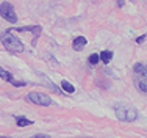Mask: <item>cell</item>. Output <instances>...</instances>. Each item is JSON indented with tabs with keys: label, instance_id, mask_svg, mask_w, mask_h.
I'll return each instance as SVG.
<instances>
[{
	"label": "cell",
	"instance_id": "6da1fadb",
	"mask_svg": "<svg viewBox=\"0 0 147 138\" xmlns=\"http://www.w3.org/2000/svg\"><path fill=\"white\" fill-rule=\"evenodd\" d=\"M0 41H2L3 47L8 52H11V54H20V52H24V44L13 35L11 30L3 31L2 36H0Z\"/></svg>",
	"mask_w": 147,
	"mask_h": 138
},
{
	"label": "cell",
	"instance_id": "7a4b0ae2",
	"mask_svg": "<svg viewBox=\"0 0 147 138\" xmlns=\"http://www.w3.org/2000/svg\"><path fill=\"white\" fill-rule=\"evenodd\" d=\"M114 113H116V118L119 121L124 122H131L138 118V111L133 107H127V105H121V107L114 108Z\"/></svg>",
	"mask_w": 147,
	"mask_h": 138
},
{
	"label": "cell",
	"instance_id": "3957f363",
	"mask_svg": "<svg viewBox=\"0 0 147 138\" xmlns=\"http://www.w3.org/2000/svg\"><path fill=\"white\" fill-rule=\"evenodd\" d=\"M135 74L138 75V86L142 93H147V65L136 63L135 65Z\"/></svg>",
	"mask_w": 147,
	"mask_h": 138
},
{
	"label": "cell",
	"instance_id": "277c9868",
	"mask_svg": "<svg viewBox=\"0 0 147 138\" xmlns=\"http://www.w3.org/2000/svg\"><path fill=\"white\" fill-rule=\"evenodd\" d=\"M0 16H2L3 19H6L8 22L16 24V20H17V14H16V10H14V6H13V3H9V2H3L2 5H0Z\"/></svg>",
	"mask_w": 147,
	"mask_h": 138
},
{
	"label": "cell",
	"instance_id": "5b68a950",
	"mask_svg": "<svg viewBox=\"0 0 147 138\" xmlns=\"http://www.w3.org/2000/svg\"><path fill=\"white\" fill-rule=\"evenodd\" d=\"M27 101L31 102V104H36V105H42V107H49V105H52L50 96H47V94H44V93H38V91L30 93L28 96H27Z\"/></svg>",
	"mask_w": 147,
	"mask_h": 138
},
{
	"label": "cell",
	"instance_id": "8992f818",
	"mask_svg": "<svg viewBox=\"0 0 147 138\" xmlns=\"http://www.w3.org/2000/svg\"><path fill=\"white\" fill-rule=\"evenodd\" d=\"M31 31L33 33V46H36V41L39 38L41 31H42V27L41 25H28V27H17V28H11V31Z\"/></svg>",
	"mask_w": 147,
	"mask_h": 138
},
{
	"label": "cell",
	"instance_id": "52a82bcc",
	"mask_svg": "<svg viewBox=\"0 0 147 138\" xmlns=\"http://www.w3.org/2000/svg\"><path fill=\"white\" fill-rule=\"evenodd\" d=\"M85 46H86V38L85 36H77L72 42V47L75 49V50H82Z\"/></svg>",
	"mask_w": 147,
	"mask_h": 138
},
{
	"label": "cell",
	"instance_id": "ba28073f",
	"mask_svg": "<svg viewBox=\"0 0 147 138\" xmlns=\"http://www.w3.org/2000/svg\"><path fill=\"white\" fill-rule=\"evenodd\" d=\"M16 121H17V127H27V126H31V124H33V121H31V119L24 118V116H17Z\"/></svg>",
	"mask_w": 147,
	"mask_h": 138
},
{
	"label": "cell",
	"instance_id": "9c48e42d",
	"mask_svg": "<svg viewBox=\"0 0 147 138\" xmlns=\"http://www.w3.org/2000/svg\"><path fill=\"white\" fill-rule=\"evenodd\" d=\"M99 58L102 60L105 65H108V63L111 61V58H113V52H111V50H103L102 54L99 55Z\"/></svg>",
	"mask_w": 147,
	"mask_h": 138
},
{
	"label": "cell",
	"instance_id": "30bf717a",
	"mask_svg": "<svg viewBox=\"0 0 147 138\" xmlns=\"http://www.w3.org/2000/svg\"><path fill=\"white\" fill-rule=\"evenodd\" d=\"M61 88L66 91V93H74V91H75L74 85H72V83H69L67 80H63V82H61Z\"/></svg>",
	"mask_w": 147,
	"mask_h": 138
},
{
	"label": "cell",
	"instance_id": "8fae6325",
	"mask_svg": "<svg viewBox=\"0 0 147 138\" xmlns=\"http://www.w3.org/2000/svg\"><path fill=\"white\" fill-rule=\"evenodd\" d=\"M0 79L6 80V82H11V80H13V77H11V74H9V72H8V71H6V69L0 68Z\"/></svg>",
	"mask_w": 147,
	"mask_h": 138
},
{
	"label": "cell",
	"instance_id": "7c38bea8",
	"mask_svg": "<svg viewBox=\"0 0 147 138\" xmlns=\"http://www.w3.org/2000/svg\"><path fill=\"white\" fill-rule=\"evenodd\" d=\"M99 55H97V54H91L89 55V65L91 66H96L97 65V63H99Z\"/></svg>",
	"mask_w": 147,
	"mask_h": 138
},
{
	"label": "cell",
	"instance_id": "4fadbf2b",
	"mask_svg": "<svg viewBox=\"0 0 147 138\" xmlns=\"http://www.w3.org/2000/svg\"><path fill=\"white\" fill-rule=\"evenodd\" d=\"M11 85H14V86H25V82H22V80H11V82H9Z\"/></svg>",
	"mask_w": 147,
	"mask_h": 138
},
{
	"label": "cell",
	"instance_id": "5bb4252c",
	"mask_svg": "<svg viewBox=\"0 0 147 138\" xmlns=\"http://www.w3.org/2000/svg\"><path fill=\"white\" fill-rule=\"evenodd\" d=\"M31 138H50V135H47V133H36V135H33Z\"/></svg>",
	"mask_w": 147,
	"mask_h": 138
},
{
	"label": "cell",
	"instance_id": "9a60e30c",
	"mask_svg": "<svg viewBox=\"0 0 147 138\" xmlns=\"http://www.w3.org/2000/svg\"><path fill=\"white\" fill-rule=\"evenodd\" d=\"M146 38H147V35H142V36H139L138 39H136V42H138V44H142V42L146 41Z\"/></svg>",
	"mask_w": 147,
	"mask_h": 138
},
{
	"label": "cell",
	"instance_id": "2e32d148",
	"mask_svg": "<svg viewBox=\"0 0 147 138\" xmlns=\"http://www.w3.org/2000/svg\"><path fill=\"white\" fill-rule=\"evenodd\" d=\"M0 138H11V137H0Z\"/></svg>",
	"mask_w": 147,
	"mask_h": 138
}]
</instances>
